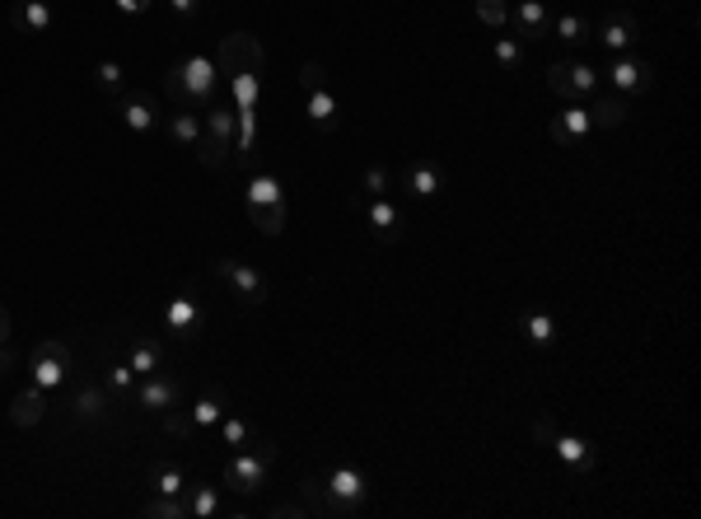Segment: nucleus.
Returning a JSON list of instances; mask_svg holds the SVG:
<instances>
[{"mask_svg": "<svg viewBox=\"0 0 701 519\" xmlns=\"http://www.w3.org/2000/svg\"><path fill=\"white\" fill-rule=\"evenodd\" d=\"M365 225L379 244H398L402 234H407V216H402V206H393L388 197H365Z\"/></svg>", "mask_w": 701, "mask_h": 519, "instance_id": "ddd939ff", "label": "nucleus"}, {"mask_svg": "<svg viewBox=\"0 0 701 519\" xmlns=\"http://www.w3.org/2000/svg\"><path fill=\"white\" fill-rule=\"evenodd\" d=\"M608 80H613L617 94H645V89L655 85V66L641 57H617L608 66Z\"/></svg>", "mask_w": 701, "mask_h": 519, "instance_id": "2eb2a0df", "label": "nucleus"}, {"mask_svg": "<svg viewBox=\"0 0 701 519\" xmlns=\"http://www.w3.org/2000/svg\"><path fill=\"white\" fill-rule=\"evenodd\" d=\"M113 5L122 10V15L136 19V15H150V5H155V0H113Z\"/></svg>", "mask_w": 701, "mask_h": 519, "instance_id": "37998d69", "label": "nucleus"}, {"mask_svg": "<svg viewBox=\"0 0 701 519\" xmlns=\"http://www.w3.org/2000/svg\"><path fill=\"white\" fill-rule=\"evenodd\" d=\"M571 80H575V89H580V99L599 89V71H594L589 61H571Z\"/></svg>", "mask_w": 701, "mask_h": 519, "instance_id": "58836bf2", "label": "nucleus"}, {"mask_svg": "<svg viewBox=\"0 0 701 519\" xmlns=\"http://www.w3.org/2000/svg\"><path fill=\"white\" fill-rule=\"evenodd\" d=\"M515 323H519V332H524V342L529 346H557L561 342V323L547 314V309H524Z\"/></svg>", "mask_w": 701, "mask_h": 519, "instance_id": "412c9836", "label": "nucleus"}, {"mask_svg": "<svg viewBox=\"0 0 701 519\" xmlns=\"http://www.w3.org/2000/svg\"><path fill=\"white\" fill-rule=\"evenodd\" d=\"M276 463V445L267 440V445H253V449H239L234 459L225 463V487L234 491V496H258L262 487H267V473H272Z\"/></svg>", "mask_w": 701, "mask_h": 519, "instance_id": "0eeeda50", "label": "nucleus"}, {"mask_svg": "<svg viewBox=\"0 0 701 519\" xmlns=\"http://www.w3.org/2000/svg\"><path fill=\"white\" fill-rule=\"evenodd\" d=\"M234 145H239V117L229 103H211L201 113V141H197V159L206 169H225L234 159Z\"/></svg>", "mask_w": 701, "mask_h": 519, "instance_id": "20e7f679", "label": "nucleus"}, {"mask_svg": "<svg viewBox=\"0 0 701 519\" xmlns=\"http://www.w3.org/2000/svg\"><path fill=\"white\" fill-rule=\"evenodd\" d=\"M127 365L141 379L159 375V370H164V346H159L155 337H127Z\"/></svg>", "mask_w": 701, "mask_h": 519, "instance_id": "5701e85b", "label": "nucleus"}, {"mask_svg": "<svg viewBox=\"0 0 701 519\" xmlns=\"http://www.w3.org/2000/svg\"><path fill=\"white\" fill-rule=\"evenodd\" d=\"M10 328H15V323H10V309H5V304H0V346L10 342Z\"/></svg>", "mask_w": 701, "mask_h": 519, "instance_id": "a18cd8bd", "label": "nucleus"}, {"mask_svg": "<svg viewBox=\"0 0 701 519\" xmlns=\"http://www.w3.org/2000/svg\"><path fill=\"white\" fill-rule=\"evenodd\" d=\"M589 122L594 127H622L627 122V99L622 94H599V103L589 108Z\"/></svg>", "mask_w": 701, "mask_h": 519, "instance_id": "7c9ffc66", "label": "nucleus"}, {"mask_svg": "<svg viewBox=\"0 0 701 519\" xmlns=\"http://www.w3.org/2000/svg\"><path fill=\"white\" fill-rule=\"evenodd\" d=\"M220 85L229 94V108L239 117V145H234V164H253V145H258V99H262V66L267 52L253 33H229L220 43Z\"/></svg>", "mask_w": 701, "mask_h": 519, "instance_id": "f257e3e1", "label": "nucleus"}, {"mask_svg": "<svg viewBox=\"0 0 701 519\" xmlns=\"http://www.w3.org/2000/svg\"><path fill=\"white\" fill-rule=\"evenodd\" d=\"M267 515H272V519H304V515H314V510H309V505H304V501H286V505H272V510H267Z\"/></svg>", "mask_w": 701, "mask_h": 519, "instance_id": "a19ab883", "label": "nucleus"}, {"mask_svg": "<svg viewBox=\"0 0 701 519\" xmlns=\"http://www.w3.org/2000/svg\"><path fill=\"white\" fill-rule=\"evenodd\" d=\"M117 113H122L127 131H136V136H150V131L159 127V108L150 94H122V99H117Z\"/></svg>", "mask_w": 701, "mask_h": 519, "instance_id": "aec40b11", "label": "nucleus"}, {"mask_svg": "<svg viewBox=\"0 0 701 519\" xmlns=\"http://www.w3.org/2000/svg\"><path fill=\"white\" fill-rule=\"evenodd\" d=\"M164 431H169V435H197V431H192V417H187L183 407L164 412Z\"/></svg>", "mask_w": 701, "mask_h": 519, "instance_id": "ea45409f", "label": "nucleus"}, {"mask_svg": "<svg viewBox=\"0 0 701 519\" xmlns=\"http://www.w3.org/2000/svg\"><path fill=\"white\" fill-rule=\"evenodd\" d=\"M15 361H19V356L10 351V342H5V346H0V379H5L10 370H15Z\"/></svg>", "mask_w": 701, "mask_h": 519, "instance_id": "c03bdc74", "label": "nucleus"}, {"mask_svg": "<svg viewBox=\"0 0 701 519\" xmlns=\"http://www.w3.org/2000/svg\"><path fill=\"white\" fill-rule=\"evenodd\" d=\"M169 136L178 145H187V150H197V141H201V113H192V108H178V113H169Z\"/></svg>", "mask_w": 701, "mask_h": 519, "instance_id": "c85d7f7f", "label": "nucleus"}, {"mask_svg": "<svg viewBox=\"0 0 701 519\" xmlns=\"http://www.w3.org/2000/svg\"><path fill=\"white\" fill-rule=\"evenodd\" d=\"M94 85H99V94H108V99H122V94H127V71H122L117 61H99V66H94Z\"/></svg>", "mask_w": 701, "mask_h": 519, "instance_id": "2f4dec72", "label": "nucleus"}, {"mask_svg": "<svg viewBox=\"0 0 701 519\" xmlns=\"http://www.w3.org/2000/svg\"><path fill=\"white\" fill-rule=\"evenodd\" d=\"M183 501H187V519L220 515V487H211V482H192V487L183 491Z\"/></svg>", "mask_w": 701, "mask_h": 519, "instance_id": "bb28decb", "label": "nucleus"}, {"mask_svg": "<svg viewBox=\"0 0 701 519\" xmlns=\"http://www.w3.org/2000/svg\"><path fill=\"white\" fill-rule=\"evenodd\" d=\"M141 515L145 519H187V501L183 496H145V505H141Z\"/></svg>", "mask_w": 701, "mask_h": 519, "instance_id": "473e14b6", "label": "nucleus"}, {"mask_svg": "<svg viewBox=\"0 0 701 519\" xmlns=\"http://www.w3.org/2000/svg\"><path fill=\"white\" fill-rule=\"evenodd\" d=\"M220 440H225V449H244V445H253V426H248L244 417H220Z\"/></svg>", "mask_w": 701, "mask_h": 519, "instance_id": "f704fd0d", "label": "nucleus"}, {"mask_svg": "<svg viewBox=\"0 0 701 519\" xmlns=\"http://www.w3.org/2000/svg\"><path fill=\"white\" fill-rule=\"evenodd\" d=\"M510 19H515L519 38H547L552 33V15H547L543 0H519L515 10H510Z\"/></svg>", "mask_w": 701, "mask_h": 519, "instance_id": "4be33fe9", "label": "nucleus"}, {"mask_svg": "<svg viewBox=\"0 0 701 519\" xmlns=\"http://www.w3.org/2000/svg\"><path fill=\"white\" fill-rule=\"evenodd\" d=\"M636 38H641V19L627 15V10H613L603 24H594V43L608 47V52H622V57L636 47Z\"/></svg>", "mask_w": 701, "mask_h": 519, "instance_id": "4468645a", "label": "nucleus"}, {"mask_svg": "<svg viewBox=\"0 0 701 519\" xmlns=\"http://www.w3.org/2000/svg\"><path fill=\"white\" fill-rule=\"evenodd\" d=\"M374 501L370 477L360 473L356 463H332L323 477V515H365Z\"/></svg>", "mask_w": 701, "mask_h": 519, "instance_id": "7ed1b4c3", "label": "nucleus"}, {"mask_svg": "<svg viewBox=\"0 0 701 519\" xmlns=\"http://www.w3.org/2000/svg\"><path fill=\"white\" fill-rule=\"evenodd\" d=\"M145 487L155 491V496H183V491H187V468H183V463H173V459L150 463Z\"/></svg>", "mask_w": 701, "mask_h": 519, "instance_id": "b1692460", "label": "nucleus"}, {"mask_svg": "<svg viewBox=\"0 0 701 519\" xmlns=\"http://www.w3.org/2000/svg\"><path fill=\"white\" fill-rule=\"evenodd\" d=\"M131 403L141 407V412H159V417H164L173 407H183V384L173 375H164V370H159V375H145L141 384H136V393H131Z\"/></svg>", "mask_w": 701, "mask_h": 519, "instance_id": "f8f14e48", "label": "nucleus"}, {"mask_svg": "<svg viewBox=\"0 0 701 519\" xmlns=\"http://www.w3.org/2000/svg\"><path fill=\"white\" fill-rule=\"evenodd\" d=\"M286 192H281V183H276L272 173H258L253 183H248V220L258 225L267 239H276V234L286 230Z\"/></svg>", "mask_w": 701, "mask_h": 519, "instance_id": "6e6552de", "label": "nucleus"}, {"mask_svg": "<svg viewBox=\"0 0 701 519\" xmlns=\"http://www.w3.org/2000/svg\"><path fill=\"white\" fill-rule=\"evenodd\" d=\"M136 384H141V375H136V370H131L127 361H113V365H108V375H103V389L113 393L117 403H131Z\"/></svg>", "mask_w": 701, "mask_h": 519, "instance_id": "c756f323", "label": "nucleus"}, {"mask_svg": "<svg viewBox=\"0 0 701 519\" xmlns=\"http://www.w3.org/2000/svg\"><path fill=\"white\" fill-rule=\"evenodd\" d=\"M552 33H557L566 47H589V43H594V19L557 15V19H552Z\"/></svg>", "mask_w": 701, "mask_h": 519, "instance_id": "cd10ccee", "label": "nucleus"}, {"mask_svg": "<svg viewBox=\"0 0 701 519\" xmlns=\"http://www.w3.org/2000/svg\"><path fill=\"white\" fill-rule=\"evenodd\" d=\"M402 188H407V197L430 202V197H440L444 192V169L440 164H430V159H412V164L402 169Z\"/></svg>", "mask_w": 701, "mask_h": 519, "instance_id": "a211bd4d", "label": "nucleus"}, {"mask_svg": "<svg viewBox=\"0 0 701 519\" xmlns=\"http://www.w3.org/2000/svg\"><path fill=\"white\" fill-rule=\"evenodd\" d=\"M384 192H388V169L370 164V169L360 173V197H384Z\"/></svg>", "mask_w": 701, "mask_h": 519, "instance_id": "4c0bfd02", "label": "nucleus"}, {"mask_svg": "<svg viewBox=\"0 0 701 519\" xmlns=\"http://www.w3.org/2000/svg\"><path fill=\"white\" fill-rule=\"evenodd\" d=\"M10 24L19 33H52L57 29V10H52V0H15V10H10Z\"/></svg>", "mask_w": 701, "mask_h": 519, "instance_id": "6ab92c4d", "label": "nucleus"}, {"mask_svg": "<svg viewBox=\"0 0 701 519\" xmlns=\"http://www.w3.org/2000/svg\"><path fill=\"white\" fill-rule=\"evenodd\" d=\"M300 85H304V113H309V127L318 136H332L342 127V108H337V94L328 89V71L318 61H304L300 66Z\"/></svg>", "mask_w": 701, "mask_h": 519, "instance_id": "423d86ee", "label": "nucleus"}, {"mask_svg": "<svg viewBox=\"0 0 701 519\" xmlns=\"http://www.w3.org/2000/svg\"><path fill=\"white\" fill-rule=\"evenodd\" d=\"M108 412H117V398L103 389V384H85V389L75 393L71 417L80 421V426H99V421H108Z\"/></svg>", "mask_w": 701, "mask_h": 519, "instance_id": "f3484780", "label": "nucleus"}, {"mask_svg": "<svg viewBox=\"0 0 701 519\" xmlns=\"http://www.w3.org/2000/svg\"><path fill=\"white\" fill-rule=\"evenodd\" d=\"M164 5H169L178 19H197L201 15V0H164Z\"/></svg>", "mask_w": 701, "mask_h": 519, "instance_id": "79ce46f5", "label": "nucleus"}, {"mask_svg": "<svg viewBox=\"0 0 701 519\" xmlns=\"http://www.w3.org/2000/svg\"><path fill=\"white\" fill-rule=\"evenodd\" d=\"M547 89L566 103H580V89H575V80H571V61H552V66H547Z\"/></svg>", "mask_w": 701, "mask_h": 519, "instance_id": "72a5a7b5", "label": "nucleus"}, {"mask_svg": "<svg viewBox=\"0 0 701 519\" xmlns=\"http://www.w3.org/2000/svg\"><path fill=\"white\" fill-rule=\"evenodd\" d=\"M589 131H594V122H589V108H580V103H566V108L552 117L547 136H552L557 145H585Z\"/></svg>", "mask_w": 701, "mask_h": 519, "instance_id": "dca6fc26", "label": "nucleus"}, {"mask_svg": "<svg viewBox=\"0 0 701 519\" xmlns=\"http://www.w3.org/2000/svg\"><path fill=\"white\" fill-rule=\"evenodd\" d=\"M533 440L552 449L561 459V468H571L575 477H589L599 468V449L589 445V440H580L575 431H566V426H557V417H547V412L533 421Z\"/></svg>", "mask_w": 701, "mask_h": 519, "instance_id": "39448f33", "label": "nucleus"}, {"mask_svg": "<svg viewBox=\"0 0 701 519\" xmlns=\"http://www.w3.org/2000/svg\"><path fill=\"white\" fill-rule=\"evenodd\" d=\"M169 94L178 99V108H192V113H206L211 103H220V66L206 52H192L178 66H169Z\"/></svg>", "mask_w": 701, "mask_h": 519, "instance_id": "f03ea898", "label": "nucleus"}, {"mask_svg": "<svg viewBox=\"0 0 701 519\" xmlns=\"http://www.w3.org/2000/svg\"><path fill=\"white\" fill-rule=\"evenodd\" d=\"M211 272L220 276V281H225L244 304H267V276H262L258 267H248V262H239V258H220Z\"/></svg>", "mask_w": 701, "mask_h": 519, "instance_id": "9b49d317", "label": "nucleus"}, {"mask_svg": "<svg viewBox=\"0 0 701 519\" xmlns=\"http://www.w3.org/2000/svg\"><path fill=\"white\" fill-rule=\"evenodd\" d=\"M29 375L38 389L47 393H57L66 379L75 375V351L66 337H47V342L33 346V356H29Z\"/></svg>", "mask_w": 701, "mask_h": 519, "instance_id": "1a4fd4ad", "label": "nucleus"}, {"mask_svg": "<svg viewBox=\"0 0 701 519\" xmlns=\"http://www.w3.org/2000/svg\"><path fill=\"white\" fill-rule=\"evenodd\" d=\"M491 57H496L501 71H519V66H524V47H519L515 38H496V43H491Z\"/></svg>", "mask_w": 701, "mask_h": 519, "instance_id": "c9c22d12", "label": "nucleus"}, {"mask_svg": "<svg viewBox=\"0 0 701 519\" xmlns=\"http://www.w3.org/2000/svg\"><path fill=\"white\" fill-rule=\"evenodd\" d=\"M473 10L487 29H501L505 19H510V5H505V0H473Z\"/></svg>", "mask_w": 701, "mask_h": 519, "instance_id": "e433bc0d", "label": "nucleus"}, {"mask_svg": "<svg viewBox=\"0 0 701 519\" xmlns=\"http://www.w3.org/2000/svg\"><path fill=\"white\" fill-rule=\"evenodd\" d=\"M229 412V398L220 389H211V393H201L197 403L187 407V417H192V431H211V426H220V417Z\"/></svg>", "mask_w": 701, "mask_h": 519, "instance_id": "393cba45", "label": "nucleus"}, {"mask_svg": "<svg viewBox=\"0 0 701 519\" xmlns=\"http://www.w3.org/2000/svg\"><path fill=\"white\" fill-rule=\"evenodd\" d=\"M159 323H164V332L178 337V342H197L201 332H206V309H201L197 290H178V295L159 309Z\"/></svg>", "mask_w": 701, "mask_h": 519, "instance_id": "9d476101", "label": "nucleus"}, {"mask_svg": "<svg viewBox=\"0 0 701 519\" xmlns=\"http://www.w3.org/2000/svg\"><path fill=\"white\" fill-rule=\"evenodd\" d=\"M43 417H47V389H38V384L24 389L15 403H10V421H15V426H38Z\"/></svg>", "mask_w": 701, "mask_h": 519, "instance_id": "a878e982", "label": "nucleus"}]
</instances>
